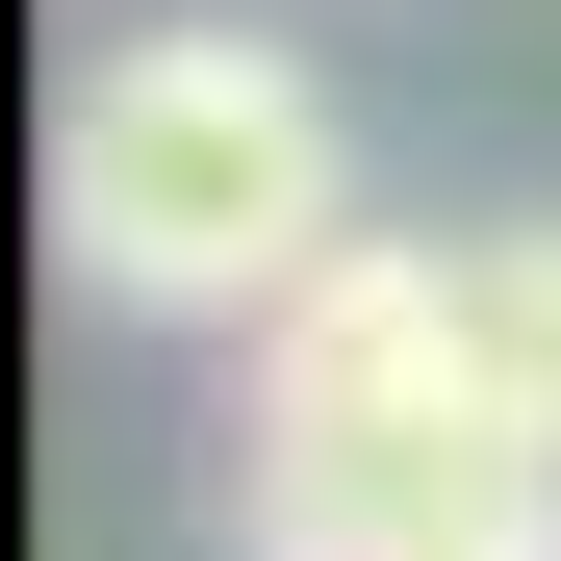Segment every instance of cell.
Returning <instances> with one entry per match:
<instances>
[{
  "label": "cell",
  "mask_w": 561,
  "mask_h": 561,
  "mask_svg": "<svg viewBox=\"0 0 561 561\" xmlns=\"http://www.w3.org/2000/svg\"><path fill=\"white\" fill-rule=\"evenodd\" d=\"M230 561H561V434H511L459 357V230H357L255 332Z\"/></svg>",
  "instance_id": "obj_1"
},
{
  "label": "cell",
  "mask_w": 561,
  "mask_h": 561,
  "mask_svg": "<svg viewBox=\"0 0 561 561\" xmlns=\"http://www.w3.org/2000/svg\"><path fill=\"white\" fill-rule=\"evenodd\" d=\"M51 255L128 332H280L357 255V128L280 26H128L51 103Z\"/></svg>",
  "instance_id": "obj_2"
},
{
  "label": "cell",
  "mask_w": 561,
  "mask_h": 561,
  "mask_svg": "<svg viewBox=\"0 0 561 561\" xmlns=\"http://www.w3.org/2000/svg\"><path fill=\"white\" fill-rule=\"evenodd\" d=\"M459 357H485V409H511V434H561V205L459 230Z\"/></svg>",
  "instance_id": "obj_3"
}]
</instances>
